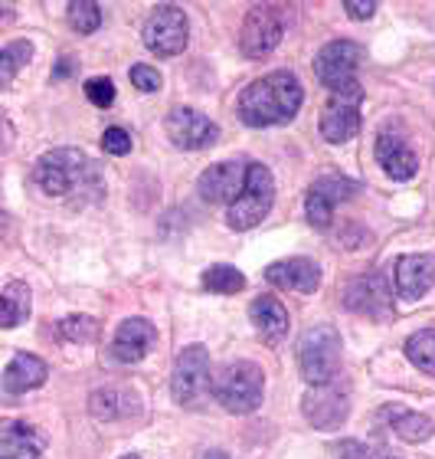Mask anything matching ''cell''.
I'll list each match as a JSON object with an SVG mask.
<instances>
[{"label":"cell","mask_w":435,"mask_h":459,"mask_svg":"<svg viewBox=\"0 0 435 459\" xmlns=\"http://www.w3.org/2000/svg\"><path fill=\"white\" fill-rule=\"evenodd\" d=\"M304 102V89L294 73H269L243 89L239 96V118L249 128H269V125L292 122Z\"/></svg>","instance_id":"cell-1"},{"label":"cell","mask_w":435,"mask_h":459,"mask_svg":"<svg viewBox=\"0 0 435 459\" xmlns=\"http://www.w3.org/2000/svg\"><path fill=\"white\" fill-rule=\"evenodd\" d=\"M92 164L79 148H53L37 161L33 178H37L39 191L49 197H66L86 187V181L92 178Z\"/></svg>","instance_id":"cell-2"},{"label":"cell","mask_w":435,"mask_h":459,"mask_svg":"<svg viewBox=\"0 0 435 459\" xmlns=\"http://www.w3.org/2000/svg\"><path fill=\"white\" fill-rule=\"evenodd\" d=\"M298 368H302V377L311 387H324V384L337 381V371H341V335L331 325L308 328L302 342H298Z\"/></svg>","instance_id":"cell-3"},{"label":"cell","mask_w":435,"mask_h":459,"mask_svg":"<svg viewBox=\"0 0 435 459\" xmlns=\"http://www.w3.org/2000/svg\"><path fill=\"white\" fill-rule=\"evenodd\" d=\"M265 374L252 361H233L217 374L213 381V397L223 411L229 413H252L262 403Z\"/></svg>","instance_id":"cell-4"},{"label":"cell","mask_w":435,"mask_h":459,"mask_svg":"<svg viewBox=\"0 0 435 459\" xmlns=\"http://www.w3.org/2000/svg\"><path fill=\"white\" fill-rule=\"evenodd\" d=\"M275 204V181L272 171L265 164H249L246 168V187L239 194V201L229 207V227L233 230H252L269 217Z\"/></svg>","instance_id":"cell-5"},{"label":"cell","mask_w":435,"mask_h":459,"mask_svg":"<svg viewBox=\"0 0 435 459\" xmlns=\"http://www.w3.org/2000/svg\"><path fill=\"white\" fill-rule=\"evenodd\" d=\"M285 37V13L275 4H259L246 13L243 30H239V47L249 59L269 56Z\"/></svg>","instance_id":"cell-6"},{"label":"cell","mask_w":435,"mask_h":459,"mask_svg":"<svg viewBox=\"0 0 435 459\" xmlns=\"http://www.w3.org/2000/svg\"><path fill=\"white\" fill-rule=\"evenodd\" d=\"M187 37H190L187 13L180 7H174V4L154 7L148 23H144V47L164 59L183 53L187 49Z\"/></svg>","instance_id":"cell-7"},{"label":"cell","mask_w":435,"mask_h":459,"mask_svg":"<svg viewBox=\"0 0 435 459\" xmlns=\"http://www.w3.org/2000/svg\"><path fill=\"white\" fill-rule=\"evenodd\" d=\"M209 391V354L203 344H190L177 354L171 374V394L174 401L183 407L203 401V394Z\"/></svg>","instance_id":"cell-8"},{"label":"cell","mask_w":435,"mask_h":459,"mask_svg":"<svg viewBox=\"0 0 435 459\" xmlns=\"http://www.w3.org/2000/svg\"><path fill=\"white\" fill-rule=\"evenodd\" d=\"M360 102H363L360 82H350V86H341L331 92V99H328V106L321 112V134L331 144L350 142L360 132Z\"/></svg>","instance_id":"cell-9"},{"label":"cell","mask_w":435,"mask_h":459,"mask_svg":"<svg viewBox=\"0 0 435 459\" xmlns=\"http://www.w3.org/2000/svg\"><path fill=\"white\" fill-rule=\"evenodd\" d=\"M360 63H363V47L360 43H354V39H334V43H328L314 56V73L334 92V89L357 82L354 76H357Z\"/></svg>","instance_id":"cell-10"},{"label":"cell","mask_w":435,"mask_h":459,"mask_svg":"<svg viewBox=\"0 0 435 459\" xmlns=\"http://www.w3.org/2000/svg\"><path fill=\"white\" fill-rule=\"evenodd\" d=\"M167 125V134H171V142L183 152H200V148H209V144L219 138V128L213 118H207L203 112L190 106H177L167 112L164 118Z\"/></svg>","instance_id":"cell-11"},{"label":"cell","mask_w":435,"mask_h":459,"mask_svg":"<svg viewBox=\"0 0 435 459\" xmlns=\"http://www.w3.org/2000/svg\"><path fill=\"white\" fill-rule=\"evenodd\" d=\"M302 411H304V417H308V423L318 427V430H337V427L347 420L350 397L341 387V381H331V384H324V387H311V391L304 394Z\"/></svg>","instance_id":"cell-12"},{"label":"cell","mask_w":435,"mask_h":459,"mask_svg":"<svg viewBox=\"0 0 435 459\" xmlns=\"http://www.w3.org/2000/svg\"><path fill=\"white\" fill-rule=\"evenodd\" d=\"M246 187V168L239 161H219L213 168L200 174L197 191L207 204H233L239 201V194Z\"/></svg>","instance_id":"cell-13"},{"label":"cell","mask_w":435,"mask_h":459,"mask_svg":"<svg viewBox=\"0 0 435 459\" xmlns=\"http://www.w3.org/2000/svg\"><path fill=\"white\" fill-rule=\"evenodd\" d=\"M435 286L432 253H406L397 263V296L399 302H419Z\"/></svg>","instance_id":"cell-14"},{"label":"cell","mask_w":435,"mask_h":459,"mask_svg":"<svg viewBox=\"0 0 435 459\" xmlns=\"http://www.w3.org/2000/svg\"><path fill=\"white\" fill-rule=\"evenodd\" d=\"M154 342H158V328L148 322V318H124L118 332H115L112 354L115 361L122 364H138L144 354L151 351Z\"/></svg>","instance_id":"cell-15"},{"label":"cell","mask_w":435,"mask_h":459,"mask_svg":"<svg viewBox=\"0 0 435 459\" xmlns=\"http://www.w3.org/2000/svg\"><path fill=\"white\" fill-rule=\"evenodd\" d=\"M377 161L380 168L393 178V181H409L419 171V154L409 148V142L397 132H380L377 134Z\"/></svg>","instance_id":"cell-16"},{"label":"cell","mask_w":435,"mask_h":459,"mask_svg":"<svg viewBox=\"0 0 435 459\" xmlns=\"http://www.w3.org/2000/svg\"><path fill=\"white\" fill-rule=\"evenodd\" d=\"M265 279L278 289H288V292H314L321 286V266L304 256L278 259V263L265 269Z\"/></svg>","instance_id":"cell-17"},{"label":"cell","mask_w":435,"mask_h":459,"mask_svg":"<svg viewBox=\"0 0 435 459\" xmlns=\"http://www.w3.org/2000/svg\"><path fill=\"white\" fill-rule=\"evenodd\" d=\"M344 302H347V308L350 312H357V316H370V318L387 316V308H389L387 279L380 276V273H370V276L354 279V282L347 286Z\"/></svg>","instance_id":"cell-18"},{"label":"cell","mask_w":435,"mask_h":459,"mask_svg":"<svg viewBox=\"0 0 435 459\" xmlns=\"http://www.w3.org/2000/svg\"><path fill=\"white\" fill-rule=\"evenodd\" d=\"M47 437L27 420H7L0 430V459H43Z\"/></svg>","instance_id":"cell-19"},{"label":"cell","mask_w":435,"mask_h":459,"mask_svg":"<svg viewBox=\"0 0 435 459\" xmlns=\"http://www.w3.org/2000/svg\"><path fill=\"white\" fill-rule=\"evenodd\" d=\"M49 377V368L43 358L37 354H13L10 364L4 368V391L7 394H27V391H37L39 384Z\"/></svg>","instance_id":"cell-20"},{"label":"cell","mask_w":435,"mask_h":459,"mask_svg":"<svg viewBox=\"0 0 435 459\" xmlns=\"http://www.w3.org/2000/svg\"><path fill=\"white\" fill-rule=\"evenodd\" d=\"M249 318H252V325L259 328V335H262L265 342H278V338L288 332V312H285V306L275 296L252 299Z\"/></svg>","instance_id":"cell-21"},{"label":"cell","mask_w":435,"mask_h":459,"mask_svg":"<svg viewBox=\"0 0 435 459\" xmlns=\"http://www.w3.org/2000/svg\"><path fill=\"white\" fill-rule=\"evenodd\" d=\"M383 420L393 427V433H397L399 440L406 443H426L435 433V423L429 420L426 413L403 411V407H383Z\"/></svg>","instance_id":"cell-22"},{"label":"cell","mask_w":435,"mask_h":459,"mask_svg":"<svg viewBox=\"0 0 435 459\" xmlns=\"http://www.w3.org/2000/svg\"><path fill=\"white\" fill-rule=\"evenodd\" d=\"M30 316V286L27 282H7L0 296V325L17 328Z\"/></svg>","instance_id":"cell-23"},{"label":"cell","mask_w":435,"mask_h":459,"mask_svg":"<svg viewBox=\"0 0 435 459\" xmlns=\"http://www.w3.org/2000/svg\"><path fill=\"white\" fill-rule=\"evenodd\" d=\"M406 358L419 371L435 374V328H422V332L406 338Z\"/></svg>","instance_id":"cell-24"},{"label":"cell","mask_w":435,"mask_h":459,"mask_svg":"<svg viewBox=\"0 0 435 459\" xmlns=\"http://www.w3.org/2000/svg\"><path fill=\"white\" fill-rule=\"evenodd\" d=\"M203 289L219 292V296H233V292H243V289H246V276H243L236 266H209L207 273H203Z\"/></svg>","instance_id":"cell-25"},{"label":"cell","mask_w":435,"mask_h":459,"mask_svg":"<svg viewBox=\"0 0 435 459\" xmlns=\"http://www.w3.org/2000/svg\"><path fill=\"white\" fill-rule=\"evenodd\" d=\"M30 56H33V43L27 39H17V43H7L4 53H0V86H10L13 76L20 73V66H27Z\"/></svg>","instance_id":"cell-26"},{"label":"cell","mask_w":435,"mask_h":459,"mask_svg":"<svg viewBox=\"0 0 435 459\" xmlns=\"http://www.w3.org/2000/svg\"><path fill=\"white\" fill-rule=\"evenodd\" d=\"M66 10H69V27L76 30V33H82V37H89V33H95V30L102 27V7L92 4V0H72Z\"/></svg>","instance_id":"cell-27"},{"label":"cell","mask_w":435,"mask_h":459,"mask_svg":"<svg viewBox=\"0 0 435 459\" xmlns=\"http://www.w3.org/2000/svg\"><path fill=\"white\" fill-rule=\"evenodd\" d=\"M124 394L115 391V387H105V391H95L92 397H89V411H92L95 420H118V417H124Z\"/></svg>","instance_id":"cell-28"},{"label":"cell","mask_w":435,"mask_h":459,"mask_svg":"<svg viewBox=\"0 0 435 459\" xmlns=\"http://www.w3.org/2000/svg\"><path fill=\"white\" fill-rule=\"evenodd\" d=\"M304 213H308V223L318 230H328L334 223V204L321 191H314V187L304 197Z\"/></svg>","instance_id":"cell-29"},{"label":"cell","mask_w":435,"mask_h":459,"mask_svg":"<svg viewBox=\"0 0 435 459\" xmlns=\"http://www.w3.org/2000/svg\"><path fill=\"white\" fill-rule=\"evenodd\" d=\"M314 191H321L324 197L337 207L341 201H350V197L357 194V184L347 181V178H341V174H324V178H318V181H314Z\"/></svg>","instance_id":"cell-30"},{"label":"cell","mask_w":435,"mask_h":459,"mask_svg":"<svg viewBox=\"0 0 435 459\" xmlns=\"http://www.w3.org/2000/svg\"><path fill=\"white\" fill-rule=\"evenodd\" d=\"M95 332H98V322L89 316H69L59 322V335L66 338V342L72 344H86L95 338Z\"/></svg>","instance_id":"cell-31"},{"label":"cell","mask_w":435,"mask_h":459,"mask_svg":"<svg viewBox=\"0 0 435 459\" xmlns=\"http://www.w3.org/2000/svg\"><path fill=\"white\" fill-rule=\"evenodd\" d=\"M86 99L92 102V106L108 108L115 102V82H112V79H105V76L89 79V82H86Z\"/></svg>","instance_id":"cell-32"},{"label":"cell","mask_w":435,"mask_h":459,"mask_svg":"<svg viewBox=\"0 0 435 459\" xmlns=\"http://www.w3.org/2000/svg\"><path fill=\"white\" fill-rule=\"evenodd\" d=\"M132 86L138 89V92H158V89H161V73L154 66L138 63V66H132Z\"/></svg>","instance_id":"cell-33"},{"label":"cell","mask_w":435,"mask_h":459,"mask_svg":"<svg viewBox=\"0 0 435 459\" xmlns=\"http://www.w3.org/2000/svg\"><path fill=\"white\" fill-rule=\"evenodd\" d=\"M102 148L108 154H128L132 152V134L124 132V128H105Z\"/></svg>","instance_id":"cell-34"},{"label":"cell","mask_w":435,"mask_h":459,"mask_svg":"<svg viewBox=\"0 0 435 459\" xmlns=\"http://www.w3.org/2000/svg\"><path fill=\"white\" fill-rule=\"evenodd\" d=\"M344 10H347L354 20H370L377 13V4H373V0H344Z\"/></svg>","instance_id":"cell-35"},{"label":"cell","mask_w":435,"mask_h":459,"mask_svg":"<svg viewBox=\"0 0 435 459\" xmlns=\"http://www.w3.org/2000/svg\"><path fill=\"white\" fill-rule=\"evenodd\" d=\"M69 73H72V59L63 56V59H59V63H56V73H53V79H66Z\"/></svg>","instance_id":"cell-36"},{"label":"cell","mask_w":435,"mask_h":459,"mask_svg":"<svg viewBox=\"0 0 435 459\" xmlns=\"http://www.w3.org/2000/svg\"><path fill=\"white\" fill-rule=\"evenodd\" d=\"M203 459H229V456H226V453H219V450H209Z\"/></svg>","instance_id":"cell-37"},{"label":"cell","mask_w":435,"mask_h":459,"mask_svg":"<svg viewBox=\"0 0 435 459\" xmlns=\"http://www.w3.org/2000/svg\"><path fill=\"white\" fill-rule=\"evenodd\" d=\"M380 459H403V456H393V453H383Z\"/></svg>","instance_id":"cell-38"},{"label":"cell","mask_w":435,"mask_h":459,"mask_svg":"<svg viewBox=\"0 0 435 459\" xmlns=\"http://www.w3.org/2000/svg\"><path fill=\"white\" fill-rule=\"evenodd\" d=\"M122 459H141V456H134V453H128V456H122Z\"/></svg>","instance_id":"cell-39"}]
</instances>
